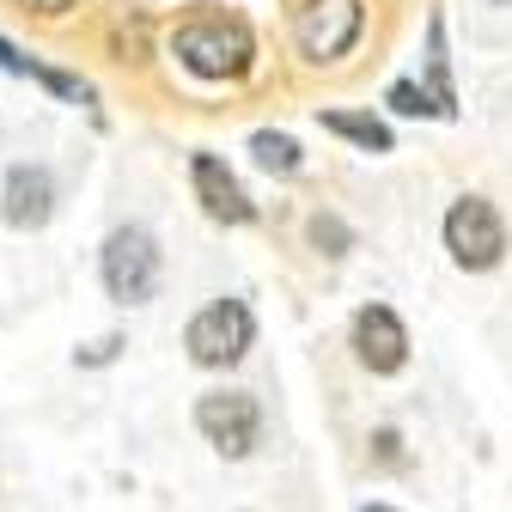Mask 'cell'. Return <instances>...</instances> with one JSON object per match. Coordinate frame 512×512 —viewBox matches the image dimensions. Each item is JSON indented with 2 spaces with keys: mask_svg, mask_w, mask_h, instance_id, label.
Listing matches in <instances>:
<instances>
[{
  "mask_svg": "<svg viewBox=\"0 0 512 512\" xmlns=\"http://www.w3.org/2000/svg\"><path fill=\"white\" fill-rule=\"evenodd\" d=\"M0 214H7V226H19V232L49 226V214H55V177H49V165H13L7 189H0Z\"/></svg>",
  "mask_w": 512,
  "mask_h": 512,
  "instance_id": "obj_8",
  "label": "cell"
},
{
  "mask_svg": "<svg viewBox=\"0 0 512 512\" xmlns=\"http://www.w3.org/2000/svg\"><path fill=\"white\" fill-rule=\"evenodd\" d=\"M37 80L55 92V98H68V104H92V86L74 80V74H55V68H37Z\"/></svg>",
  "mask_w": 512,
  "mask_h": 512,
  "instance_id": "obj_14",
  "label": "cell"
},
{
  "mask_svg": "<svg viewBox=\"0 0 512 512\" xmlns=\"http://www.w3.org/2000/svg\"><path fill=\"white\" fill-rule=\"evenodd\" d=\"M116 348H122V336H104V342H92L80 360H86V366H104V360H116Z\"/></svg>",
  "mask_w": 512,
  "mask_h": 512,
  "instance_id": "obj_18",
  "label": "cell"
},
{
  "mask_svg": "<svg viewBox=\"0 0 512 512\" xmlns=\"http://www.w3.org/2000/svg\"><path fill=\"white\" fill-rule=\"evenodd\" d=\"M445 250H452L458 269H494L506 256V220L494 214L488 196H464L445 214Z\"/></svg>",
  "mask_w": 512,
  "mask_h": 512,
  "instance_id": "obj_4",
  "label": "cell"
},
{
  "mask_svg": "<svg viewBox=\"0 0 512 512\" xmlns=\"http://www.w3.org/2000/svg\"><path fill=\"white\" fill-rule=\"evenodd\" d=\"M13 7H19V13H37V19H61L74 0H13Z\"/></svg>",
  "mask_w": 512,
  "mask_h": 512,
  "instance_id": "obj_17",
  "label": "cell"
},
{
  "mask_svg": "<svg viewBox=\"0 0 512 512\" xmlns=\"http://www.w3.org/2000/svg\"><path fill=\"white\" fill-rule=\"evenodd\" d=\"M311 244L324 250V256H348L354 238H348V226H342L336 214H311Z\"/></svg>",
  "mask_w": 512,
  "mask_h": 512,
  "instance_id": "obj_12",
  "label": "cell"
},
{
  "mask_svg": "<svg viewBox=\"0 0 512 512\" xmlns=\"http://www.w3.org/2000/svg\"><path fill=\"white\" fill-rule=\"evenodd\" d=\"M324 128H330V135H342V141H354V147H366V153H391V128H384L378 116L324 110Z\"/></svg>",
  "mask_w": 512,
  "mask_h": 512,
  "instance_id": "obj_10",
  "label": "cell"
},
{
  "mask_svg": "<svg viewBox=\"0 0 512 512\" xmlns=\"http://www.w3.org/2000/svg\"><path fill=\"white\" fill-rule=\"evenodd\" d=\"M196 427L220 458H250L256 433H263V409H256V397H244V391H208L196 403Z\"/></svg>",
  "mask_w": 512,
  "mask_h": 512,
  "instance_id": "obj_5",
  "label": "cell"
},
{
  "mask_svg": "<svg viewBox=\"0 0 512 512\" xmlns=\"http://www.w3.org/2000/svg\"><path fill=\"white\" fill-rule=\"evenodd\" d=\"M366 512H391V506H366Z\"/></svg>",
  "mask_w": 512,
  "mask_h": 512,
  "instance_id": "obj_19",
  "label": "cell"
},
{
  "mask_svg": "<svg viewBox=\"0 0 512 512\" xmlns=\"http://www.w3.org/2000/svg\"><path fill=\"white\" fill-rule=\"evenodd\" d=\"M372 445H378V464H403V439H397L391 427H378V433H372Z\"/></svg>",
  "mask_w": 512,
  "mask_h": 512,
  "instance_id": "obj_16",
  "label": "cell"
},
{
  "mask_svg": "<svg viewBox=\"0 0 512 512\" xmlns=\"http://www.w3.org/2000/svg\"><path fill=\"white\" fill-rule=\"evenodd\" d=\"M391 110H403V116H439L433 92H421L415 80H397V86H391Z\"/></svg>",
  "mask_w": 512,
  "mask_h": 512,
  "instance_id": "obj_13",
  "label": "cell"
},
{
  "mask_svg": "<svg viewBox=\"0 0 512 512\" xmlns=\"http://www.w3.org/2000/svg\"><path fill=\"white\" fill-rule=\"evenodd\" d=\"M250 153H256V165L263 171H275V177H299V141L293 135H275V128H256L250 135Z\"/></svg>",
  "mask_w": 512,
  "mask_h": 512,
  "instance_id": "obj_11",
  "label": "cell"
},
{
  "mask_svg": "<svg viewBox=\"0 0 512 512\" xmlns=\"http://www.w3.org/2000/svg\"><path fill=\"white\" fill-rule=\"evenodd\" d=\"M250 336H256V317L244 299H214L202 305L196 317H189V330H183V348L196 366H238L250 354Z\"/></svg>",
  "mask_w": 512,
  "mask_h": 512,
  "instance_id": "obj_3",
  "label": "cell"
},
{
  "mask_svg": "<svg viewBox=\"0 0 512 512\" xmlns=\"http://www.w3.org/2000/svg\"><path fill=\"white\" fill-rule=\"evenodd\" d=\"M500 7H506V0H500Z\"/></svg>",
  "mask_w": 512,
  "mask_h": 512,
  "instance_id": "obj_20",
  "label": "cell"
},
{
  "mask_svg": "<svg viewBox=\"0 0 512 512\" xmlns=\"http://www.w3.org/2000/svg\"><path fill=\"white\" fill-rule=\"evenodd\" d=\"M0 68H7V74H31V80H37V61H31L19 43H7V37H0Z\"/></svg>",
  "mask_w": 512,
  "mask_h": 512,
  "instance_id": "obj_15",
  "label": "cell"
},
{
  "mask_svg": "<svg viewBox=\"0 0 512 512\" xmlns=\"http://www.w3.org/2000/svg\"><path fill=\"white\" fill-rule=\"evenodd\" d=\"M171 49H177L183 68L202 74V80H244L250 74V55H256L250 31L238 19H189V25H177Z\"/></svg>",
  "mask_w": 512,
  "mask_h": 512,
  "instance_id": "obj_1",
  "label": "cell"
},
{
  "mask_svg": "<svg viewBox=\"0 0 512 512\" xmlns=\"http://www.w3.org/2000/svg\"><path fill=\"white\" fill-rule=\"evenodd\" d=\"M360 25H366V7H360V0H305V7L293 13V37H299V49H305L311 61L348 55L354 37H360Z\"/></svg>",
  "mask_w": 512,
  "mask_h": 512,
  "instance_id": "obj_6",
  "label": "cell"
},
{
  "mask_svg": "<svg viewBox=\"0 0 512 512\" xmlns=\"http://www.w3.org/2000/svg\"><path fill=\"white\" fill-rule=\"evenodd\" d=\"M189 183H196V202H202L214 220H226V226H250V220H256V208H250V196L238 189V177L226 171V159L196 153V159H189Z\"/></svg>",
  "mask_w": 512,
  "mask_h": 512,
  "instance_id": "obj_9",
  "label": "cell"
},
{
  "mask_svg": "<svg viewBox=\"0 0 512 512\" xmlns=\"http://www.w3.org/2000/svg\"><path fill=\"white\" fill-rule=\"evenodd\" d=\"M104 293L116 305H147L159 293V244L147 226H116L104 238Z\"/></svg>",
  "mask_w": 512,
  "mask_h": 512,
  "instance_id": "obj_2",
  "label": "cell"
},
{
  "mask_svg": "<svg viewBox=\"0 0 512 512\" xmlns=\"http://www.w3.org/2000/svg\"><path fill=\"white\" fill-rule=\"evenodd\" d=\"M354 354L366 372H403L409 360V330L391 305H360L354 311Z\"/></svg>",
  "mask_w": 512,
  "mask_h": 512,
  "instance_id": "obj_7",
  "label": "cell"
}]
</instances>
